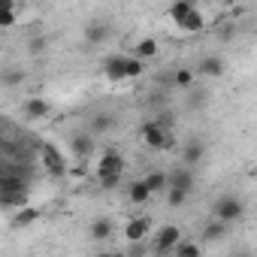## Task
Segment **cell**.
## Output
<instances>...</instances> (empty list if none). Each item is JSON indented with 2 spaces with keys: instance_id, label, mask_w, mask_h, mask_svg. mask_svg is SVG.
Instances as JSON below:
<instances>
[{
  "instance_id": "cell-1",
  "label": "cell",
  "mask_w": 257,
  "mask_h": 257,
  "mask_svg": "<svg viewBox=\"0 0 257 257\" xmlns=\"http://www.w3.org/2000/svg\"><path fill=\"white\" fill-rule=\"evenodd\" d=\"M121 173H124V158H121V152L106 149L103 158H100V164H97V182H100V188H103V191L118 188Z\"/></svg>"
},
{
  "instance_id": "cell-2",
  "label": "cell",
  "mask_w": 257,
  "mask_h": 257,
  "mask_svg": "<svg viewBox=\"0 0 257 257\" xmlns=\"http://www.w3.org/2000/svg\"><path fill=\"white\" fill-rule=\"evenodd\" d=\"M245 218V200L239 194H221L212 206V221H221L224 227L239 224Z\"/></svg>"
},
{
  "instance_id": "cell-3",
  "label": "cell",
  "mask_w": 257,
  "mask_h": 257,
  "mask_svg": "<svg viewBox=\"0 0 257 257\" xmlns=\"http://www.w3.org/2000/svg\"><path fill=\"white\" fill-rule=\"evenodd\" d=\"M140 137H143V143H146L152 152H170V149H173V137H170L167 131H161L155 121H146V124H143Z\"/></svg>"
},
{
  "instance_id": "cell-4",
  "label": "cell",
  "mask_w": 257,
  "mask_h": 257,
  "mask_svg": "<svg viewBox=\"0 0 257 257\" xmlns=\"http://www.w3.org/2000/svg\"><path fill=\"white\" fill-rule=\"evenodd\" d=\"M179 239H182V230H179L176 224H164V227L155 233V254H158V257L170 254V251L176 248Z\"/></svg>"
},
{
  "instance_id": "cell-5",
  "label": "cell",
  "mask_w": 257,
  "mask_h": 257,
  "mask_svg": "<svg viewBox=\"0 0 257 257\" xmlns=\"http://www.w3.org/2000/svg\"><path fill=\"white\" fill-rule=\"evenodd\" d=\"M149 227H152V218H149V215L131 218V221L124 224V239H127V242H146V236H149Z\"/></svg>"
},
{
  "instance_id": "cell-6",
  "label": "cell",
  "mask_w": 257,
  "mask_h": 257,
  "mask_svg": "<svg viewBox=\"0 0 257 257\" xmlns=\"http://www.w3.org/2000/svg\"><path fill=\"white\" fill-rule=\"evenodd\" d=\"M22 112H25V118L40 121V118H49V115H52V103H49L46 97H25Z\"/></svg>"
},
{
  "instance_id": "cell-7",
  "label": "cell",
  "mask_w": 257,
  "mask_h": 257,
  "mask_svg": "<svg viewBox=\"0 0 257 257\" xmlns=\"http://www.w3.org/2000/svg\"><path fill=\"white\" fill-rule=\"evenodd\" d=\"M118 127V118L112 115V112H97L91 121H88V131L85 134H91V137H100V134H109V131H115Z\"/></svg>"
},
{
  "instance_id": "cell-8",
  "label": "cell",
  "mask_w": 257,
  "mask_h": 257,
  "mask_svg": "<svg viewBox=\"0 0 257 257\" xmlns=\"http://www.w3.org/2000/svg\"><path fill=\"white\" fill-rule=\"evenodd\" d=\"M103 73H106V79H112V82L127 79V55H112V58H106Z\"/></svg>"
},
{
  "instance_id": "cell-9",
  "label": "cell",
  "mask_w": 257,
  "mask_h": 257,
  "mask_svg": "<svg viewBox=\"0 0 257 257\" xmlns=\"http://www.w3.org/2000/svg\"><path fill=\"white\" fill-rule=\"evenodd\" d=\"M203 155H206V149H203L200 140L185 143V146H182V167H185V170H194V167L203 161Z\"/></svg>"
},
{
  "instance_id": "cell-10",
  "label": "cell",
  "mask_w": 257,
  "mask_h": 257,
  "mask_svg": "<svg viewBox=\"0 0 257 257\" xmlns=\"http://www.w3.org/2000/svg\"><path fill=\"white\" fill-rule=\"evenodd\" d=\"M167 188H179V191L191 194V191H194V170H185V167L173 170V173L167 176Z\"/></svg>"
},
{
  "instance_id": "cell-11",
  "label": "cell",
  "mask_w": 257,
  "mask_h": 257,
  "mask_svg": "<svg viewBox=\"0 0 257 257\" xmlns=\"http://www.w3.org/2000/svg\"><path fill=\"white\" fill-rule=\"evenodd\" d=\"M112 233H115L112 218H94V221H91V227H88L91 242H109V239H112Z\"/></svg>"
},
{
  "instance_id": "cell-12",
  "label": "cell",
  "mask_w": 257,
  "mask_h": 257,
  "mask_svg": "<svg viewBox=\"0 0 257 257\" xmlns=\"http://www.w3.org/2000/svg\"><path fill=\"white\" fill-rule=\"evenodd\" d=\"M194 73H200V76H206V79H218V76H224V61H221L218 55H206Z\"/></svg>"
},
{
  "instance_id": "cell-13",
  "label": "cell",
  "mask_w": 257,
  "mask_h": 257,
  "mask_svg": "<svg viewBox=\"0 0 257 257\" xmlns=\"http://www.w3.org/2000/svg\"><path fill=\"white\" fill-rule=\"evenodd\" d=\"M70 152L76 155V158H91L94 155V137L91 134H76L73 140H70Z\"/></svg>"
},
{
  "instance_id": "cell-14",
  "label": "cell",
  "mask_w": 257,
  "mask_h": 257,
  "mask_svg": "<svg viewBox=\"0 0 257 257\" xmlns=\"http://www.w3.org/2000/svg\"><path fill=\"white\" fill-rule=\"evenodd\" d=\"M106 40H109V25H103V22H88L85 25V43L88 46H100Z\"/></svg>"
},
{
  "instance_id": "cell-15",
  "label": "cell",
  "mask_w": 257,
  "mask_h": 257,
  "mask_svg": "<svg viewBox=\"0 0 257 257\" xmlns=\"http://www.w3.org/2000/svg\"><path fill=\"white\" fill-rule=\"evenodd\" d=\"M158 49H161V46H158V40L146 37V40H140V43L134 46V55H131V58H137V61H143V64H146V61H152V58L158 55Z\"/></svg>"
},
{
  "instance_id": "cell-16",
  "label": "cell",
  "mask_w": 257,
  "mask_h": 257,
  "mask_svg": "<svg viewBox=\"0 0 257 257\" xmlns=\"http://www.w3.org/2000/svg\"><path fill=\"white\" fill-rule=\"evenodd\" d=\"M179 28H182L185 34H200V31L206 28V16H203L200 10H191V13L179 22Z\"/></svg>"
},
{
  "instance_id": "cell-17",
  "label": "cell",
  "mask_w": 257,
  "mask_h": 257,
  "mask_svg": "<svg viewBox=\"0 0 257 257\" xmlns=\"http://www.w3.org/2000/svg\"><path fill=\"white\" fill-rule=\"evenodd\" d=\"M25 79H28V73L22 67H4V70H0V85H4V88H16Z\"/></svg>"
},
{
  "instance_id": "cell-18",
  "label": "cell",
  "mask_w": 257,
  "mask_h": 257,
  "mask_svg": "<svg viewBox=\"0 0 257 257\" xmlns=\"http://www.w3.org/2000/svg\"><path fill=\"white\" fill-rule=\"evenodd\" d=\"M143 182H146V188H149V194H152V197H155V194H167V173L152 170Z\"/></svg>"
},
{
  "instance_id": "cell-19",
  "label": "cell",
  "mask_w": 257,
  "mask_h": 257,
  "mask_svg": "<svg viewBox=\"0 0 257 257\" xmlns=\"http://www.w3.org/2000/svg\"><path fill=\"white\" fill-rule=\"evenodd\" d=\"M40 152H43V161H46V167H49L55 176H61V173H64V161H61V155H58L52 146H46V143L40 146Z\"/></svg>"
},
{
  "instance_id": "cell-20",
  "label": "cell",
  "mask_w": 257,
  "mask_h": 257,
  "mask_svg": "<svg viewBox=\"0 0 257 257\" xmlns=\"http://www.w3.org/2000/svg\"><path fill=\"white\" fill-rule=\"evenodd\" d=\"M37 218H40V209H31V206H28V209H16L13 218H10V224H13V227H31Z\"/></svg>"
},
{
  "instance_id": "cell-21",
  "label": "cell",
  "mask_w": 257,
  "mask_h": 257,
  "mask_svg": "<svg viewBox=\"0 0 257 257\" xmlns=\"http://www.w3.org/2000/svg\"><path fill=\"white\" fill-rule=\"evenodd\" d=\"M170 254H173V257H200L203 251H200V242H194V239H179Z\"/></svg>"
},
{
  "instance_id": "cell-22",
  "label": "cell",
  "mask_w": 257,
  "mask_h": 257,
  "mask_svg": "<svg viewBox=\"0 0 257 257\" xmlns=\"http://www.w3.org/2000/svg\"><path fill=\"white\" fill-rule=\"evenodd\" d=\"M127 200L137 203V206H143V203H149V200H152V194H149V188H146V182H143V179H137L131 188H127Z\"/></svg>"
},
{
  "instance_id": "cell-23",
  "label": "cell",
  "mask_w": 257,
  "mask_h": 257,
  "mask_svg": "<svg viewBox=\"0 0 257 257\" xmlns=\"http://www.w3.org/2000/svg\"><path fill=\"white\" fill-rule=\"evenodd\" d=\"M31 200V191H16V194H0V206L4 209H25Z\"/></svg>"
},
{
  "instance_id": "cell-24",
  "label": "cell",
  "mask_w": 257,
  "mask_h": 257,
  "mask_svg": "<svg viewBox=\"0 0 257 257\" xmlns=\"http://www.w3.org/2000/svg\"><path fill=\"white\" fill-rule=\"evenodd\" d=\"M191 10H197V4H194V0H176V4H170L167 16H170V19H173V22L179 25V22H182V19H185V16L191 13Z\"/></svg>"
},
{
  "instance_id": "cell-25",
  "label": "cell",
  "mask_w": 257,
  "mask_h": 257,
  "mask_svg": "<svg viewBox=\"0 0 257 257\" xmlns=\"http://www.w3.org/2000/svg\"><path fill=\"white\" fill-rule=\"evenodd\" d=\"M227 236V227L221 224V221H209L206 227H203V242H221Z\"/></svg>"
},
{
  "instance_id": "cell-26",
  "label": "cell",
  "mask_w": 257,
  "mask_h": 257,
  "mask_svg": "<svg viewBox=\"0 0 257 257\" xmlns=\"http://www.w3.org/2000/svg\"><path fill=\"white\" fill-rule=\"evenodd\" d=\"M194 70H188V67H182V70H176V76H173V82L179 85V88H185V91H191L194 88Z\"/></svg>"
},
{
  "instance_id": "cell-27",
  "label": "cell",
  "mask_w": 257,
  "mask_h": 257,
  "mask_svg": "<svg viewBox=\"0 0 257 257\" xmlns=\"http://www.w3.org/2000/svg\"><path fill=\"white\" fill-rule=\"evenodd\" d=\"M188 197H191V194H185V191H179V188H167V203H170V209H182V206L188 203Z\"/></svg>"
},
{
  "instance_id": "cell-28",
  "label": "cell",
  "mask_w": 257,
  "mask_h": 257,
  "mask_svg": "<svg viewBox=\"0 0 257 257\" xmlns=\"http://www.w3.org/2000/svg\"><path fill=\"white\" fill-rule=\"evenodd\" d=\"M152 121H155V124L161 127V131H167V134H170V127H173V121H176V115H173L170 109H164V112H158V115H155Z\"/></svg>"
},
{
  "instance_id": "cell-29",
  "label": "cell",
  "mask_w": 257,
  "mask_h": 257,
  "mask_svg": "<svg viewBox=\"0 0 257 257\" xmlns=\"http://www.w3.org/2000/svg\"><path fill=\"white\" fill-rule=\"evenodd\" d=\"M124 254H127V257H146V254H149V245H146V242H127Z\"/></svg>"
},
{
  "instance_id": "cell-30",
  "label": "cell",
  "mask_w": 257,
  "mask_h": 257,
  "mask_svg": "<svg viewBox=\"0 0 257 257\" xmlns=\"http://www.w3.org/2000/svg\"><path fill=\"white\" fill-rule=\"evenodd\" d=\"M203 103H209V91H200V88H194V91H191V100H188V106H191V109H200Z\"/></svg>"
},
{
  "instance_id": "cell-31",
  "label": "cell",
  "mask_w": 257,
  "mask_h": 257,
  "mask_svg": "<svg viewBox=\"0 0 257 257\" xmlns=\"http://www.w3.org/2000/svg\"><path fill=\"white\" fill-rule=\"evenodd\" d=\"M19 25V10H0V28Z\"/></svg>"
},
{
  "instance_id": "cell-32",
  "label": "cell",
  "mask_w": 257,
  "mask_h": 257,
  "mask_svg": "<svg viewBox=\"0 0 257 257\" xmlns=\"http://www.w3.org/2000/svg\"><path fill=\"white\" fill-rule=\"evenodd\" d=\"M143 61H137V58H127V79H137V76H143Z\"/></svg>"
},
{
  "instance_id": "cell-33",
  "label": "cell",
  "mask_w": 257,
  "mask_h": 257,
  "mask_svg": "<svg viewBox=\"0 0 257 257\" xmlns=\"http://www.w3.org/2000/svg\"><path fill=\"white\" fill-rule=\"evenodd\" d=\"M43 46H46L43 37H34V40H31V52H43Z\"/></svg>"
},
{
  "instance_id": "cell-34",
  "label": "cell",
  "mask_w": 257,
  "mask_h": 257,
  "mask_svg": "<svg viewBox=\"0 0 257 257\" xmlns=\"http://www.w3.org/2000/svg\"><path fill=\"white\" fill-rule=\"evenodd\" d=\"M0 10H19V4H13V0H0Z\"/></svg>"
},
{
  "instance_id": "cell-35",
  "label": "cell",
  "mask_w": 257,
  "mask_h": 257,
  "mask_svg": "<svg viewBox=\"0 0 257 257\" xmlns=\"http://www.w3.org/2000/svg\"><path fill=\"white\" fill-rule=\"evenodd\" d=\"M103 257H127L124 251H109V254H103Z\"/></svg>"
},
{
  "instance_id": "cell-36",
  "label": "cell",
  "mask_w": 257,
  "mask_h": 257,
  "mask_svg": "<svg viewBox=\"0 0 257 257\" xmlns=\"http://www.w3.org/2000/svg\"><path fill=\"white\" fill-rule=\"evenodd\" d=\"M233 257H251V251H236Z\"/></svg>"
}]
</instances>
